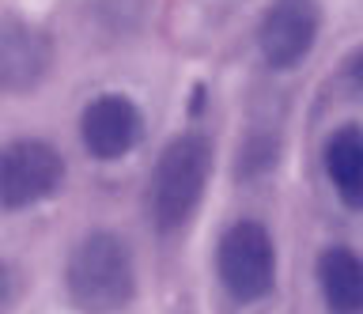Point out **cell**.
I'll return each mask as SVG.
<instances>
[{
  "label": "cell",
  "mask_w": 363,
  "mask_h": 314,
  "mask_svg": "<svg viewBox=\"0 0 363 314\" xmlns=\"http://www.w3.org/2000/svg\"><path fill=\"white\" fill-rule=\"evenodd\" d=\"M65 291L84 314H121L136 299V262L118 231H87L68 254Z\"/></svg>",
  "instance_id": "cell-1"
},
{
  "label": "cell",
  "mask_w": 363,
  "mask_h": 314,
  "mask_svg": "<svg viewBox=\"0 0 363 314\" xmlns=\"http://www.w3.org/2000/svg\"><path fill=\"white\" fill-rule=\"evenodd\" d=\"M212 140L204 133H182L159 152L147 174V216L159 231H182L197 216L212 178Z\"/></svg>",
  "instance_id": "cell-2"
},
{
  "label": "cell",
  "mask_w": 363,
  "mask_h": 314,
  "mask_svg": "<svg viewBox=\"0 0 363 314\" xmlns=\"http://www.w3.org/2000/svg\"><path fill=\"white\" fill-rule=\"evenodd\" d=\"M216 273L235 303H261L277 288V242L261 220H235L216 246Z\"/></svg>",
  "instance_id": "cell-3"
},
{
  "label": "cell",
  "mask_w": 363,
  "mask_h": 314,
  "mask_svg": "<svg viewBox=\"0 0 363 314\" xmlns=\"http://www.w3.org/2000/svg\"><path fill=\"white\" fill-rule=\"evenodd\" d=\"M65 155L50 140L19 137L0 148V208L23 212L50 201L65 186Z\"/></svg>",
  "instance_id": "cell-4"
},
{
  "label": "cell",
  "mask_w": 363,
  "mask_h": 314,
  "mask_svg": "<svg viewBox=\"0 0 363 314\" xmlns=\"http://www.w3.org/2000/svg\"><path fill=\"white\" fill-rule=\"evenodd\" d=\"M318 30H322V4L318 0H272L257 23V50L272 72H288L311 57Z\"/></svg>",
  "instance_id": "cell-5"
},
{
  "label": "cell",
  "mask_w": 363,
  "mask_h": 314,
  "mask_svg": "<svg viewBox=\"0 0 363 314\" xmlns=\"http://www.w3.org/2000/svg\"><path fill=\"white\" fill-rule=\"evenodd\" d=\"M79 140L91 159L113 163L136 152V144L144 140V114L129 95L121 91H102L84 106L79 114Z\"/></svg>",
  "instance_id": "cell-6"
},
{
  "label": "cell",
  "mask_w": 363,
  "mask_h": 314,
  "mask_svg": "<svg viewBox=\"0 0 363 314\" xmlns=\"http://www.w3.org/2000/svg\"><path fill=\"white\" fill-rule=\"evenodd\" d=\"M53 69V42L38 23L19 16L0 19V91H34Z\"/></svg>",
  "instance_id": "cell-7"
},
{
  "label": "cell",
  "mask_w": 363,
  "mask_h": 314,
  "mask_svg": "<svg viewBox=\"0 0 363 314\" xmlns=\"http://www.w3.org/2000/svg\"><path fill=\"white\" fill-rule=\"evenodd\" d=\"M318 291L329 314H359L363 310V265L359 254L345 242H333L318 254Z\"/></svg>",
  "instance_id": "cell-8"
},
{
  "label": "cell",
  "mask_w": 363,
  "mask_h": 314,
  "mask_svg": "<svg viewBox=\"0 0 363 314\" xmlns=\"http://www.w3.org/2000/svg\"><path fill=\"white\" fill-rule=\"evenodd\" d=\"M322 167L345 208L363 205V129L356 121L333 129L322 144Z\"/></svg>",
  "instance_id": "cell-9"
},
{
  "label": "cell",
  "mask_w": 363,
  "mask_h": 314,
  "mask_svg": "<svg viewBox=\"0 0 363 314\" xmlns=\"http://www.w3.org/2000/svg\"><path fill=\"white\" fill-rule=\"evenodd\" d=\"M11 291H16V280H11V269L0 262V314L11 307Z\"/></svg>",
  "instance_id": "cell-10"
}]
</instances>
